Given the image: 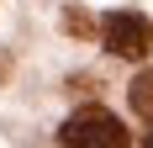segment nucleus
Masks as SVG:
<instances>
[{"label": "nucleus", "mask_w": 153, "mask_h": 148, "mask_svg": "<svg viewBox=\"0 0 153 148\" xmlns=\"http://www.w3.org/2000/svg\"><path fill=\"white\" fill-rule=\"evenodd\" d=\"M127 95H132V111L153 122V69H148V74H137V79L127 85Z\"/></svg>", "instance_id": "obj_3"}, {"label": "nucleus", "mask_w": 153, "mask_h": 148, "mask_svg": "<svg viewBox=\"0 0 153 148\" xmlns=\"http://www.w3.org/2000/svg\"><path fill=\"white\" fill-rule=\"evenodd\" d=\"M143 148H153V132H148V143H143Z\"/></svg>", "instance_id": "obj_5"}, {"label": "nucleus", "mask_w": 153, "mask_h": 148, "mask_svg": "<svg viewBox=\"0 0 153 148\" xmlns=\"http://www.w3.org/2000/svg\"><path fill=\"white\" fill-rule=\"evenodd\" d=\"M100 43L116 53V58H148L153 48V21L143 11H111L100 21Z\"/></svg>", "instance_id": "obj_2"}, {"label": "nucleus", "mask_w": 153, "mask_h": 148, "mask_svg": "<svg viewBox=\"0 0 153 148\" xmlns=\"http://www.w3.org/2000/svg\"><path fill=\"white\" fill-rule=\"evenodd\" d=\"M69 32H90V16H85V11H69Z\"/></svg>", "instance_id": "obj_4"}, {"label": "nucleus", "mask_w": 153, "mask_h": 148, "mask_svg": "<svg viewBox=\"0 0 153 148\" xmlns=\"http://www.w3.org/2000/svg\"><path fill=\"white\" fill-rule=\"evenodd\" d=\"M58 138L69 148H127V143H132V132L111 117L106 106H79L74 117L58 127Z\"/></svg>", "instance_id": "obj_1"}]
</instances>
